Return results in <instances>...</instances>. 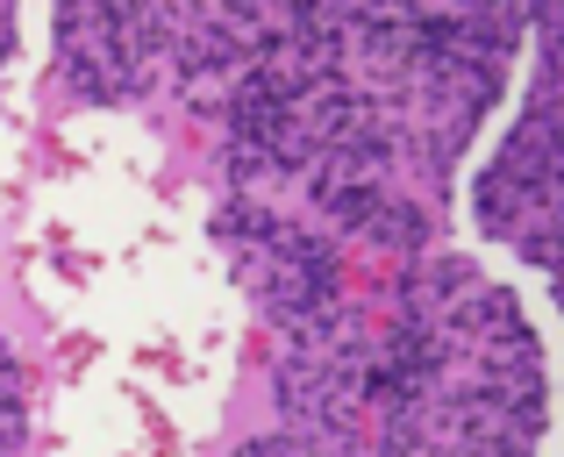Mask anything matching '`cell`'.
<instances>
[{"label": "cell", "mask_w": 564, "mask_h": 457, "mask_svg": "<svg viewBox=\"0 0 564 457\" xmlns=\"http://www.w3.org/2000/svg\"><path fill=\"white\" fill-rule=\"evenodd\" d=\"M365 236H372L379 250H400V258H422V243H429V222H422V208L414 200H400L393 186L379 194V208L365 215Z\"/></svg>", "instance_id": "cell-2"}, {"label": "cell", "mask_w": 564, "mask_h": 457, "mask_svg": "<svg viewBox=\"0 0 564 457\" xmlns=\"http://www.w3.org/2000/svg\"><path fill=\"white\" fill-rule=\"evenodd\" d=\"M215 236L236 258L250 301H258L293 344L344 307V258H336V243L315 236V229H301V222H286V215L264 208L258 194H236L229 208L215 215Z\"/></svg>", "instance_id": "cell-1"}]
</instances>
